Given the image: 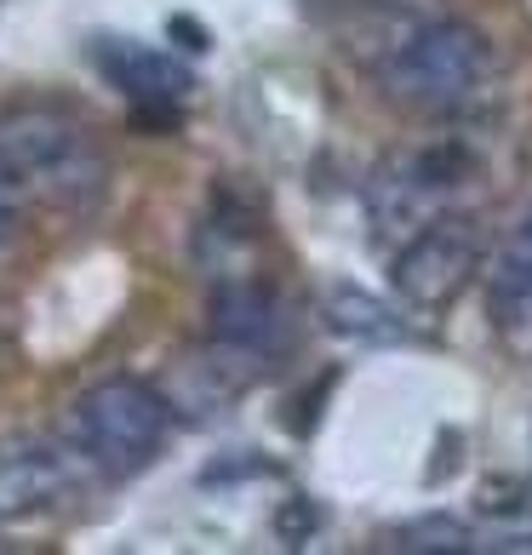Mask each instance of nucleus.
Instances as JSON below:
<instances>
[{
  "label": "nucleus",
  "instance_id": "nucleus-1",
  "mask_svg": "<svg viewBox=\"0 0 532 555\" xmlns=\"http://www.w3.org/2000/svg\"><path fill=\"white\" fill-rule=\"evenodd\" d=\"M0 172L24 190L29 207L52 201L64 212H87L104 195V178H109L87 127L52 104L0 109Z\"/></svg>",
  "mask_w": 532,
  "mask_h": 555
},
{
  "label": "nucleus",
  "instance_id": "nucleus-2",
  "mask_svg": "<svg viewBox=\"0 0 532 555\" xmlns=\"http://www.w3.org/2000/svg\"><path fill=\"white\" fill-rule=\"evenodd\" d=\"M486 69H493L486 35L464 17H436V24H418L390 52L384 87H390L395 104L418 115H458L481 98Z\"/></svg>",
  "mask_w": 532,
  "mask_h": 555
},
{
  "label": "nucleus",
  "instance_id": "nucleus-3",
  "mask_svg": "<svg viewBox=\"0 0 532 555\" xmlns=\"http://www.w3.org/2000/svg\"><path fill=\"white\" fill-rule=\"evenodd\" d=\"M172 406L155 384L143 378H104L75 401L69 413V441L98 476H138L155 464L160 441H167Z\"/></svg>",
  "mask_w": 532,
  "mask_h": 555
},
{
  "label": "nucleus",
  "instance_id": "nucleus-4",
  "mask_svg": "<svg viewBox=\"0 0 532 555\" xmlns=\"http://www.w3.org/2000/svg\"><path fill=\"white\" fill-rule=\"evenodd\" d=\"M481 223L469 212H436L390 253V281L406 310H446L481 270Z\"/></svg>",
  "mask_w": 532,
  "mask_h": 555
},
{
  "label": "nucleus",
  "instance_id": "nucleus-5",
  "mask_svg": "<svg viewBox=\"0 0 532 555\" xmlns=\"http://www.w3.org/2000/svg\"><path fill=\"white\" fill-rule=\"evenodd\" d=\"M464 178H469V155L458 143H436V150H418V155L395 160V167H384L373 178V190H366L378 241L395 235V246H401L413 230H424L436 212H446V201H453Z\"/></svg>",
  "mask_w": 532,
  "mask_h": 555
},
{
  "label": "nucleus",
  "instance_id": "nucleus-6",
  "mask_svg": "<svg viewBox=\"0 0 532 555\" xmlns=\"http://www.w3.org/2000/svg\"><path fill=\"white\" fill-rule=\"evenodd\" d=\"M92 64L138 109V120H172L178 104L195 87V69L183 64V57L150 47V40H132V35H98Z\"/></svg>",
  "mask_w": 532,
  "mask_h": 555
},
{
  "label": "nucleus",
  "instance_id": "nucleus-7",
  "mask_svg": "<svg viewBox=\"0 0 532 555\" xmlns=\"http://www.w3.org/2000/svg\"><path fill=\"white\" fill-rule=\"evenodd\" d=\"M75 464H87L75 452V441L69 447H57L47 436L0 441V521H24L64 504L75 487Z\"/></svg>",
  "mask_w": 532,
  "mask_h": 555
},
{
  "label": "nucleus",
  "instance_id": "nucleus-8",
  "mask_svg": "<svg viewBox=\"0 0 532 555\" xmlns=\"http://www.w3.org/2000/svg\"><path fill=\"white\" fill-rule=\"evenodd\" d=\"M212 344L241 361H270L286 344V304L263 281H223L212 293Z\"/></svg>",
  "mask_w": 532,
  "mask_h": 555
},
{
  "label": "nucleus",
  "instance_id": "nucleus-9",
  "mask_svg": "<svg viewBox=\"0 0 532 555\" xmlns=\"http://www.w3.org/2000/svg\"><path fill=\"white\" fill-rule=\"evenodd\" d=\"M486 304L504 338H527L532 326V207L509 223V235L498 241L493 263H486Z\"/></svg>",
  "mask_w": 532,
  "mask_h": 555
},
{
  "label": "nucleus",
  "instance_id": "nucleus-10",
  "mask_svg": "<svg viewBox=\"0 0 532 555\" xmlns=\"http://www.w3.org/2000/svg\"><path fill=\"white\" fill-rule=\"evenodd\" d=\"M321 321H326V333L343 338V344H378V349L384 344H406V321L395 315V304H384L378 293L350 286V281L326 286Z\"/></svg>",
  "mask_w": 532,
  "mask_h": 555
},
{
  "label": "nucleus",
  "instance_id": "nucleus-11",
  "mask_svg": "<svg viewBox=\"0 0 532 555\" xmlns=\"http://www.w3.org/2000/svg\"><path fill=\"white\" fill-rule=\"evenodd\" d=\"M172 35H183V47H190V52H207V29H195L190 17H172Z\"/></svg>",
  "mask_w": 532,
  "mask_h": 555
}]
</instances>
